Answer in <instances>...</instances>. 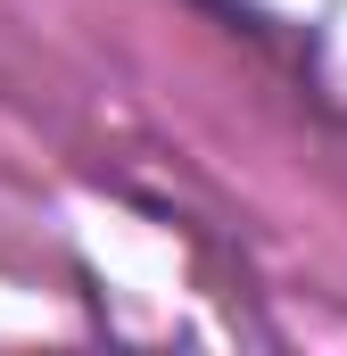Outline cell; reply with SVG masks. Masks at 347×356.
Masks as SVG:
<instances>
[]
</instances>
